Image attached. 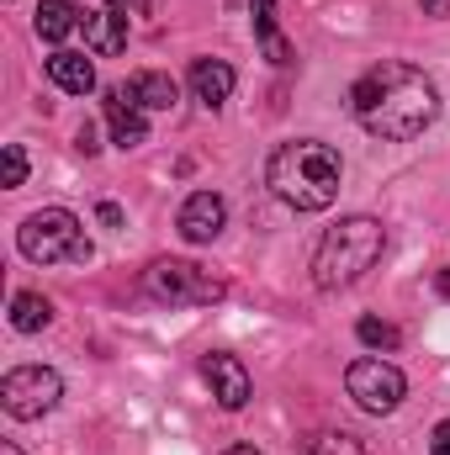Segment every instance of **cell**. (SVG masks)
Instances as JSON below:
<instances>
[{
    "label": "cell",
    "mask_w": 450,
    "mask_h": 455,
    "mask_svg": "<svg viewBox=\"0 0 450 455\" xmlns=\"http://www.w3.org/2000/svg\"><path fill=\"white\" fill-rule=\"evenodd\" d=\"M350 112H355V122L366 132L392 138V143H408V138H419L440 116V91H435V80L424 69L387 59V64L366 69L350 85Z\"/></svg>",
    "instance_id": "obj_1"
},
{
    "label": "cell",
    "mask_w": 450,
    "mask_h": 455,
    "mask_svg": "<svg viewBox=\"0 0 450 455\" xmlns=\"http://www.w3.org/2000/svg\"><path fill=\"white\" fill-rule=\"evenodd\" d=\"M265 180H270V191L292 212H324V207H334V196H339L344 159L329 143H318V138H292V143H281L270 154Z\"/></svg>",
    "instance_id": "obj_2"
},
{
    "label": "cell",
    "mask_w": 450,
    "mask_h": 455,
    "mask_svg": "<svg viewBox=\"0 0 450 455\" xmlns=\"http://www.w3.org/2000/svg\"><path fill=\"white\" fill-rule=\"evenodd\" d=\"M382 249H387V228L376 223V218H344L324 233V243H318V254H313V281H318V291H344V286H355L376 259H382Z\"/></svg>",
    "instance_id": "obj_3"
},
{
    "label": "cell",
    "mask_w": 450,
    "mask_h": 455,
    "mask_svg": "<svg viewBox=\"0 0 450 455\" xmlns=\"http://www.w3.org/2000/svg\"><path fill=\"white\" fill-rule=\"evenodd\" d=\"M16 249H21L32 265H85V259H91L85 223H80L69 207H43V212H32L27 223L16 228Z\"/></svg>",
    "instance_id": "obj_4"
},
{
    "label": "cell",
    "mask_w": 450,
    "mask_h": 455,
    "mask_svg": "<svg viewBox=\"0 0 450 455\" xmlns=\"http://www.w3.org/2000/svg\"><path fill=\"white\" fill-rule=\"evenodd\" d=\"M143 291L154 302H170V307H213V302L228 297L223 281L213 270L191 265V259H154L149 275H143Z\"/></svg>",
    "instance_id": "obj_5"
},
{
    "label": "cell",
    "mask_w": 450,
    "mask_h": 455,
    "mask_svg": "<svg viewBox=\"0 0 450 455\" xmlns=\"http://www.w3.org/2000/svg\"><path fill=\"white\" fill-rule=\"evenodd\" d=\"M59 397H64V381L48 365H16L0 381V408L11 419H43V413L59 408Z\"/></svg>",
    "instance_id": "obj_6"
},
{
    "label": "cell",
    "mask_w": 450,
    "mask_h": 455,
    "mask_svg": "<svg viewBox=\"0 0 450 455\" xmlns=\"http://www.w3.org/2000/svg\"><path fill=\"white\" fill-rule=\"evenodd\" d=\"M344 387H350V397H355L366 413H392V408L403 403V392H408V376H403L392 360L366 355V360H355V365L344 371Z\"/></svg>",
    "instance_id": "obj_7"
},
{
    "label": "cell",
    "mask_w": 450,
    "mask_h": 455,
    "mask_svg": "<svg viewBox=\"0 0 450 455\" xmlns=\"http://www.w3.org/2000/svg\"><path fill=\"white\" fill-rule=\"evenodd\" d=\"M202 381L213 387V397L223 403L228 413H238V408L249 403V371H244L238 355H223V349L202 355Z\"/></svg>",
    "instance_id": "obj_8"
},
{
    "label": "cell",
    "mask_w": 450,
    "mask_h": 455,
    "mask_svg": "<svg viewBox=\"0 0 450 455\" xmlns=\"http://www.w3.org/2000/svg\"><path fill=\"white\" fill-rule=\"evenodd\" d=\"M80 27H85L91 53H101V59H112V53L127 48V11H117V5L85 0V5H80Z\"/></svg>",
    "instance_id": "obj_9"
},
{
    "label": "cell",
    "mask_w": 450,
    "mask_h": 455,
    "mask_svg": "<svg viewBox=\"0 0 450 455\" xmlns=\"http://www.w3.org/2000/svg\"><path fill=\"white\" fill-rule=\"evenodd\" d=\"M228 223V207L218 191H191L186 207H181V238L186 243H213Z\"/></svg>",
    "instance_id": "obj_10"
},
{
    "label": "cell",
    "mask_w": 450,
    "mask_h": 455,
    "mask_svg": "<svg viewBox=\"0 0 450 455\" xmlns=\"http://www.w3.org/2000/svg\"><path fill=\"white\" fill-rule=\"evenodd\" d=\"M107 127H112L117 148L149 143V116H143V107H138L133 96H127V85H112V91H107Z\"/></svg>",
    "instance_id": "obj_11"
},
{
    "label": "cell",
    "mask_w": 450,
    "mask_h": 455,
    "mask_svg": "<svg viewBox=\"0 0 450 455\" xmlns=\"http://www.w3.org/2000/svg\"><path fill=\"white\" fill-rule=\"evenodd\" d=\"M233 85H238V75H233V64H223V59H197L191 64V96L202 107H223L228 96H233Z\"/></svg>",
    "instance_id": "obj_12"
},
{
    "label": "cell",
    "mask_w": 450,
    "mask_h": 455,
    "mask_svg": "<svg viewBox=\"0 0 450 455\" xmlns=\"http://www.w3.org/2000/svg\"><path fill=\"white\" fill-rule=\"evenodd\" d=\"M48 80L59 91H69V96H85V91H96V64L85 53H75V48H59L48 59Z\"/></svg>",
    "instance_id": "obj_13"
},
{
    "label": "cell",
    "mask_w": 450,
    "mask_h": 455,
    "mask_svg": "<svg viewBox=\"0 0 450 455\" xmlns=\"http://www.w3.org/2000/svg\"><path fill=\"white\" fill-rule=\"evenodd\" d=\"M127 96H133L143 112H170L175 96H181V85H175L170 75H159V69H143V75L127 80Z\"/></svg>",
    "instance_id": "obj_14"
},
{
    "label": "cell",
    "mask_w": 450,
    "mask_h": 455,
    "mask_svg": "<svg viewBox=\"0 0 450 455\" xmlns=\"http://www.w3.org/2000/svg\"><path fill=\"white\" fill-rule=\"evenodd\" d=\"M249 16H254V37H260V53L270 64H292V43L281 37L276 27V0H249Z\"/></svg>",
    "instance_id": "obj_15"
},
{
    "label": "cell",
    "mask_w": 450,
    "mask_h": 455,
    "mask_svg": "<svg viewBox=\"0 0 450 455\" xmlns=\"http://www.w3.org/2000/svg\"><path fill=\"white\" fill-rule=\"evenodd\" d=\"M32 27H37L43 43H64L80 27V11H75V0H43L37 16H32Z\"/></svg>",
    "instance_id": "obj_16"
},
{
    "label": "cell",
    "mask_w": 450,
    "mask_h": 455,
    "mask_svg": "<svg viewBox=\"0 0 450 455\" xmlns=\"http://www.w3.org/2000/svg\"><path fill=\"white\" fill-rule=\"evenodd\" d=\"M53 323V302L48 297H37V291H16L11 297V329L16 334H43Z\"/></svg>",
    "instance_id": "obj_17"
},
{
    "label": "cell",
    "mask_w": 450,
    "mask_h": 455,
    "mask_svg": "<svg viewBox=\"0 0 450 455\" xmlns=\"http://www.w3.org/2000/svg\"><path fill=\"white\" fill-rule=\"evenodd\" d=\"M308 455H366V445H360L355 435H344V429H324V435L308 445Z\"/></svg>",
    "instance_id": "obj_18"
},
{
    "label": "cell",
    "mask_w": 450,
    "mask_h": 455,
    "mask_svg": "<svg viewBox=\"0 0 450 455\" xmlns=\"http://www.w3.org/2000/svg\"><path fill=\"white\" fill-rule=\"evenodd\" d=\"M355 334H360L366 349H398V329H392V323H382V318H360V323H355Z\"/></svg>",
    "instance_id": "obj_19"
},
{
    "label": "cell",
    "mask_w": 450,
    "mask_h": 455,
    "mask_svg": "<svg viewBox=\"0 0 450 455\" xmlns=\"http://www.w3.org/2000/svg\"><path fill=\"white\" fill-rule=\"evenodd\" d=\"M21 180H27V154H21V143H5V154H0V186L16 191Z\"/></svg>",
    "instance_id": "obj_20"
},
{
    "label": "cell",
    "mask_w": 450,
    "mask_h": 455,
    "mask_svg": "<svg viewBox=\"0 0 450 455\" xmlns=\"http://www.w3.org/2000/svg\"><path fill=\"white\" fill-rule=\"evenodd\" d=\"M430 455H450V419L446 424H435V435H430Z\"/></svg>",
    "instance_id": "obj_21"
},
{
    "label": "cell",
    "mask_w": 450,
    "mask_h": 455,
    "mask_svg": "<svg viewBox=\"0 0 450 455\" xmlns=\"http://www.w3.org/2000/svg\"><path fill=\"white\" fill-rule=\"evenodd\" d=\"M75 148H80V154H96V148H101V143H96V127H91V122H85V127L75 132Z\"/></svg>",
    "instance_id": "obj_22"
},
{
    "label": "cell",
    "mask_w": 450,
    "mask_h": 455,
    "mask_svg": "<svg viewBox=\"0 0 450 455\" xmlns=\"http://www.w3.org/2000/svg\"><path fill=\"white\" fill-rule=\"evenodd\" d=\"M424 5V16H450V0H419Z\"/></svg>",
    "instance_id": "obj_23"
},
{
    "label": "cell",
    "mask_w": 450,
    "mask_h": 455,
    "mask_svg": "<svg viewBox=\"0 0 450 455\" xmlns=\"http://www.w3.org/2000/svg\"><path fill=\"white\" fill-rule=\"evenodd\" d=\"M435 291H440V297L450 302V270H440V275H435Z\"/></svg>",
    "instance_id": "obj_24"
},
{
    "label": "cell",
    "mask_w": 450,
    "mask_h": 455,
    "mask_svg": "<svg viewBox=\"0 0 450 455\" xmlns=\"http://www.w3.org/2000/svg\"><path fill=\"white\" fill-rule=\"evenodd\" d=\"M96 5H117V11H138L143 0H96Z\"/></svg>",
    "instance_id": "obj_25"
},
{
    "label": "cell",
    "mask_w": 450,
    "mask_h": 455,
    "mask_svg": "<svg viewBox=\"0 0 450 455\" xmlns=\"http://www.w3.org/2000/svg\"><path fill=\"white\" fill-rule=\"evenodd\" d=\"M223 455H260V451H254V445H228Z\"/></svg>",
    "instance_id": "obj_26"
},
{
    "label": "cell",
    "mask_w": 450,
    "mask_h": 455,
    "mask_svg": "<svg viewBox=\"0 0 450 455\" xmlns=\"http://www.w3.org/2000/svg\"><path fill=\"white\" fill-rule=\"evenodd\" d=\"M0 455H21V451H16V445H0Z\"/></svg>",
    "instance_id": "obj_27"
}]
</instances>
